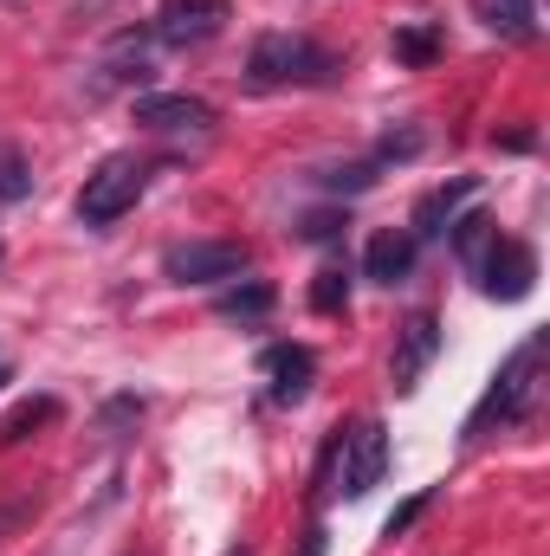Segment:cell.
Masks as SVG:
<instances>
[{"label": "cell", "mask_w": 550, "mask_h": 556, "mask_svg": "<svg viewBox=\"0 0 550 556\" xmlns=\"http://www.w3.org/2000/svg\"><path fill=\"white\" fill-rule=\"evenodd\" d=\"M389 472V427L383 420H357L350 433L337 427L324 446V492L337 498H370Z\"/></svg>", "instance_id": "cell-1"}, {"label": "cell", "mask_w": 550, "mask_h": 556, "mask_svg": "<svg viewBox=\"0 0 550 556\" xmlns=\"http://www.w3.org/2000/svg\"><path fill=\"white\" fill-rule=\"evenodd\" d=\"M538 382H545V330H538V337H525V343L505 356V369L492 376L486 402L466 415V440H473V433H486L492 420H525L532 408H538Z\"/></svg>", "instance_id": "cell-2"}, {"label": "cell", "mask_w": 550, "mask_h": 556, "mask_svg": "<svg viewBox=\"0 0 550 556\" xmlns=\"http://www.w3.org/2000/svg\"><path fill=\"white\" fill-rule=\"evenodd\" d=\"M330 72H337V59L324 46L298 39V33H260L253 52H247V78L260 91H273V85H324Z\"/></svg>", "instance_id": "cell-3"}, {"label": "cell", "mask_w": 550, "mask_h": 556, "mask_svg": "<svg viewBox=\"0 0 550 556\" xmlns=\"http://www.w3.org/2000/svg\"><path fill=\"white\" fill-rule=\"evenodd\" d=\"M142 188H149V168H142L137 155H111V162H98V168L85 175V188H78V220H85V227H111V220H124V214L142 201Z\"/></svg>", "instance_id": "cell-4"}, {"label": "cell", "mask_w": 550, "mask_h": 556, "mask_svg": "<svg viewBox=\"0 0 550 556\" xmlns=\"http://www.w3.org/2000/svg\"><path fill=\"white\" fill-rule=\"evenodd\" d=\"M240 273H247V247H234V240H188V247L162 253V278H175V285H227Z\"/></svg>", "instance_id": "cell-5"}, {"label": "cell", "mask_w": 550, "mask_h": 556, "mask_svg": "<svg viewBox=\"0 0 550 556\" xmlns=\"http://www.w3.org/2000/svg\"><path fill=\"white\" fill-rule=\"evenodd\" d=\"M234 20V0H162L155 7V39L162 46H208Z\"/></svg>", "instance_id": "cell-6"}, {"label": "cell", "mask_w": 550, "mask_h": 556, "mask_svg": "<svg viewBox=\"0 0 550 556\" xmlns=\"http://www.w3.org/2000/svg\"><path fill=\"white\" fill-rule=\"evenodd\" d=\"M479 285H486V298H499V304L532 298V285H538V253H532L525 240H492V253L479 260Z\"/></svg>", "instance_id": "cell-7"}, {"label": "cell", "mask_w": 550, "mask_h": 556, "mask_svg": "<svg viewBox=\"0 0 550 556\" xmlns=\"http://www.w3.org/2000/svg\"><path fill=\"white\" fill-rule=\"evenodd\" d=\"M260 369H266V395H273L278 408L304 402L311 382H317V356H311L304 343H273V350L260 356Z\"/></svg>", "instance_id": "cell-8"}, {"label": "cell", "mask_w": 550, "mask_h": 556, "mask_svg": "<svg viewBox=\"0 0 550 556\" xmlns=\"http://www.w3.org/2000/svg\"><path fill=\"white\" fill-rule=\"evenodd\" d=\"M434 350H440V324H434V311H414L409 324L396 330V356H389V382L402 395L421 382V369L434 363Z\"/></svg>", "instance_id": "cell-9"}, {"label": "cell", "mask_w": 550, "mask_h": 556, "mask_svg": "<svg viewBox=\"0 0 550 556\" xmlns=\"http://www.w3.org/2000/svg\"><path fill=\"white\" fill-rule=\"evenodd\" d=\"M137 124H142V130L175 137V130H208V124H214V111H208L201 98H182V91H142V98H137Z\"/></svg>", "instance_id": "cell-10"}, {"label": "cell", "mask_w": 550, "mask_h": 556, "mask_svg": "<svg viewBox=\"0 0 550 556\" xmlns=\"http://www.w3.org/2000/svg\"><path fill=\"white\" fill-rule=\"evenodd\" d=\"M473 194H479V175H453L447 188L421 194V207H414V227H409V233H414V240H440V233L453 227V214H460Z\"/></svg>", "instance_id": "cell-11"}, {"label": "cell", "mask_w": 550, "mask_h": 556, "mask_svg": "<svg viewBox=\"0 0 550 556\" xmlns=\"http://www.w3.org/2000/svg\"><path fill=\"white\" fill-rule=\"evenodd\" d=\"M414 273V233L409 227H376L370 247H363V278L376 285H402Z\"/></svg>", "instance_id": "cell-12"}, {"label": "cell", "mask_w": 550, "mask_h": 556, "mask_svg": "<svg viewBox=\"0 0 550 556\" xmlns=\"http://www.w3.org/2000/svg\"><path fill=\"white\" fill-rule=\"evenodd\" d=\"M447 233H453V253H460V266H466V273H479V260H486V253H492V240H499V220L473 207V214H460Z\"/></svg>", "instance_id": "cell-13"}, {"label": "cell", "mask_w": 550, "mask_h": 556, "mask_svg": "<svg viewBox=\"0 0 550 556\" xmlns=\"http://www.w3.org/2000/svg\"><path fill=\"white\" fill-rule=\"evenodd\" d=\"M104 78H117V85H142V78H149V46H142V33H117V39H111Z\"/></svg>", "instance_id": "cell-14"}, {"label": "cell", "mask_w": 550, "mask_h": 556, "mask_svg": "<svg viewBox=\"0 0 550 556\" xmlns=\"http://www.w3.org/2000/svg\"><path fill=\"white\" fill-rule=\"evenodd\" d=\"M396 59L402 65H434L440 59V26H427V20H414V26H396Z\"/></svg>", "instance_id": "cell-15"}, {"label": "cell", "mask_w": 550, "mask_h": 556, "mask_svg": "<svg viewBox=\"0 0 550 556\" xmlns=\"http://www.w3.org/2000/svg\"><path fill=\"white\" fill-rule=\"evenodd\" d=\"M473 13L492 33H505V39H525L532 33V0H473Z\"/></svg>", "instance_id": "cell-16"}, {"label": "cell", "mask_w": 550, "mask_h": 556, "mask_svg": "<svg viewBox=\"0 0 550 556\" xmlns=\"http://www.w3.org/2000/svg\"><path fill=\"white\" fill-rule=\"evenodd\" d=\"M221 317H266L273 311V285H260V278H247V285H234V291H221V304H214Z\"/></svg>", "instance_id": "cell-17"}, {"label": "cell", "mask_w": 550, "mask_h": 556, "mask_svg": "<svg viewBox=\"0 0 550 556\" xmlns=\"http://www.w3.org/2000/svg\"><path fill=\"white\" fill-rule=\"evenodd\" d=\"M311 311H324V317L350 311V273L343 266H324V273L311 278Z\"/></svg>", "instance_id": "cell-18"}, {"label": "cell", "mask_w": 550, "mask_h": 556, "mask_svg": "<svg viewBox=\"0 0 550 556\" xmlns=\"http://www.w3.org/2000/svg\"><path fill=\"white\" fill-rule=\"evenodd\" d=\"M46 420H59V402H52V395H33V402H20L13 415L0 420V440L13 446V440H26V433H33V427H46Z\"/></svg>", "instance_id": "cell-19"}, {"label": "cell", "mask_w": 550, "mask_h": 556, "mask_svg": "<svg viewBox=\"0 0 550 556\" xmlns=\"http://www.w3.org/2000/svg\"><path fill=\"white\" fill-rule=\"evenodd\" d=\"M26 194H33L26 155H20V149H0V207H7V201H26Z\"/></svg>", "instance_id": "cell-20"}, {"label": "cell", "mask_w": 550, "mask_h": 556, "mask_svg": "<svg viewBox=\"0 0 550 556\" xmlns=\"http://www.w3.org/2000/svg\"><path fill=\"white\" fill-rule=\"evenodd\" d=\"M317 181H324V188H337V194H363V188L376 181V168H370V162H350V168H324Z\"/></svg>", "instance_id": "cell-21"}, {"label": "cell", "mask_w": 550, "mask_h": 556, "mask_svg": "<svg viewBox=\"0 0 550 556\" xmlns=\"http://www.w3.org/2000/svg\"><path fill=\"white\" fill-rule=\"evenodd\" d=\"M427 505H434V492H414L409 505H396V511H389V525H383V538H409V525L427 511Z\"/></svg>", "instance_id": "cell-22"}, {"label": "cell", "mask_w": 550, "mask_h": 556, "mask_svg": "<svg viewBox=\"0 0 550 556\" xmlns=\"http://www.w3.org/2000/svg\"><path fill=\"white\" fill-rule=\"evenodd\" d=\"M343 227H350V220H343V214H337V207H317V214H311V220H304V227H298V233H304V240H337V233H343Z\"/></svg>", "instance_id": "cell-23"}, {"label": "cell", "mask_w": 550, "mask_h": 556, "mask_svg": "<svg viewBox=\"0 0 550 556\" xmlns=\"http://www.w3.org/2000/svg\"><path fill=\"white\" fill-rule=\"evenodd\" d=\"M409 155H421V130H389L383 137V162H409Z\"/></svg>", "instance_id": "cell-24"}, {"label": "cell", "mask_w": 550, "mask_h": 556, "mask_svg": "<svg viewBox=\"0 0 550 556\" xmlns=\"http://www.w3.org/2000/svg\"><path fill=\"white\" fill-rule=\"evenodd\" d=\"M304 556H324V525H311V531H304Z\"/></svg>", "instance_id": "cell-25"}, {"label": "cell", "mask_w": 550, "mask_h": 556, "mask_svg": "<svg viewBox=\"0 0 550 556\" xmlns=\"http://www.w3.org/2000/svg\"><path fill=\"white\" fill-rule=\"evenodd\" d=\"M7 382H13V369H7V363H0V389H7Z\"/></svg>", "instance_id": "cell-26"}, {"label": "cell", "mask_w": 550, "mask_h": 556, "mask_svg": "<svg viewBox=\"0 0 550 556\" xmlns=\"http://www.w3.org/2000/svg\"><path fill=\"white\" fill-rule=\"evenodd\" d=\"M0 253H7V247H0Z\"/></svg>", "instance_id": "cell-27"}, {"label": "cell", "mask_w": 550, "mask_h": 556, "mask_svg": "<svg viewBox=\"0 0 550 556\" xmlns=\"http://www.w3.org/2000/svg\"><path fill=\"white\" fill-rule=\"evenodd\" d=\"M234 556H240V551H234Z\"/></svg>", "instance_id": "cell-28"}]
</instances>
